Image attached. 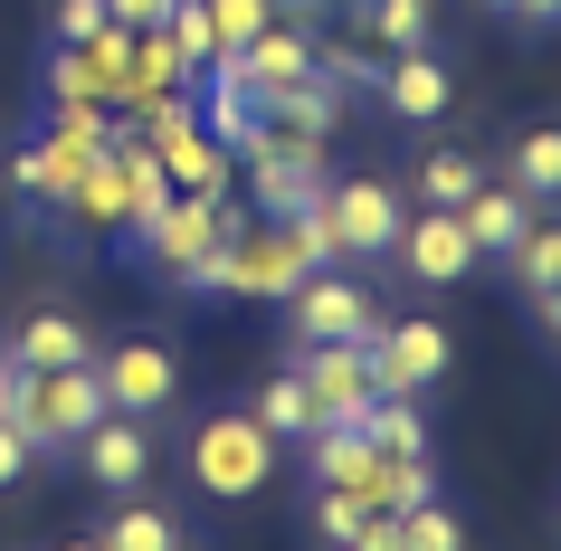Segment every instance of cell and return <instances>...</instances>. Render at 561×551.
<instances>
[{"instance_id": "7c38bea8", "label": "cell", "mask_w": 561, "mask_h": 551, "mask_svg": "<svg viewBox=\"0 0 561 551\" xmlns=\"http://www.w3.org/2000/svg\"><path fill=\"white\" fill-rule=\"evenodd\" d=\"M381 95H390V115H410V124H447L457 115V77H447L428 48H400V58L381 67Z\"/></svg>"}, {"instance_id": "4fadbf2b", "label": "cell", "mask_w": 561, "mask_h": 551, "mask_svg": "<svg viewBox=\"0 0 561 551\" xmlns=\"http://www.w3.org/2000/svg\"><path fill=\"white\" fill-rule=\"evenodd\" d=\"M524 219H533V200L514 191V181H476L467 200H457V229L476 238V257H504V248L524 238Z\"/></svg>"}, {"instance_id": "ba28073f", "label": "cell", "mask_w": 561, "mask_h": 551, "mask_svg": "<svg viewBox=\"0 0 561 551\" xmlns=\"http://www.w3.org/2000/svg\"><path fill=\"white\" fill-rule=\"evenodd\" d=\"M296 371H305V390H314V409L343 418V428H362L371 400H381V380H371V343H296Z\"/></svg>"}, {"instance_id": "4dcf8cb0", "label": "cell", "mask_w": 561, "mask_h": 551, "mask_svg": "<svg viewBox=\"0 0 561 551\" xmlns=\"http://www.w3.org/2000/svg\"><path fill=\"white\" fill-rule=\"evenodd\" d=\"M514 20H533V30H552V20H561V0H524Z\"/></svg>"}, {"instance_id": "484cf974", "label": "cell", "mask_w": 561, "mask_h": 551, "mask_svg": "<svg viewBox=\"0 0 561 551\" xmlns=\"http://www.w3.org/2000/svg\"><path fill=\"white\" fill-rule=\"evenodd\" d=\"M362 514H371V504H353V494H343V485H324V494H314V532H324L333 551H343V532H353Z\"/></svg>"}, {"instance_id": "f1b7e54d", "label": "cell", "mask_w": 561, "mask_h": 551, "mask_svg": "<svg viewBox=\"0 0 561 551\" xmlns=\"http://www.w3.org/2000/svg\"><path fill=\"white\" fill-rule=\"evenodd\" d=\"M30 457H38V447H30L20 428H10V418H0V494H10L20 475H30Z\"/></svg>"}, {"instance_id": "7a4b0ae2", "label": "cell", "mask_w": 561, "mask_h": 551, "mask_svg": "<svg viewBox=\"0 0 561 551\" xmlns=\"http://www.w3.org/2000/svg\"><path fill=\"white\" fill-rule=\"evenodd\" d=\"M248 229V209H238V191H172V200L152 209L144 229H134V248H144V266L162 276V286H181L191 266L219 248V238Z\"/></svg>"}, {"instance_id": "836d02e7", "label": "cell", "mask_w": 561, "mask_h": 551, "mask_svg": "<svg viewBox=\"0 0 561 551\" xmlns=\"http://www.w3.org/2000/svg\"><path fill=\"white\" fill-rule=\"evenodd\" d=\"M172 551H181V542H172Z\"/></svg>"}, {"instance_id": "9c48e42d", "label": "cell", "mask_w": 561, "mask_h": 551, "mask_svg": "<svg viewBox=\"0 0 561 551\" xmlns=\"http://www.w3.org/2000/svg\"><path fill=\"white\" fill-rule=\"evenodd\" d=\"M390 257H400V276H419V286H467L476 276V238L457 229V209L419 200L410 219H400V238H390Z\"/></svg>"}, {"instance_id": "e0dca14e", "label": "cell", "mask_w": 561, "mask_h": 551, "mask_svg": "<svg viewBox=\"0 0 561 551\" xmlns=\"http://www.w3.org/2000/svg\"><path fill=\"white\" fill-rule=\"evenodd\" d=\"M276 124H296V134H333V115H343V87L333 77H296V87H266L257 95Z\"/></svg>"}, {"instance_id": "7402d4cb", "label": "cell", "mask_w": 561, "mask_h": 551, "mask_svg": "<svg viewBox=\"0 0 561 551\" xmlns=\"http://www.w3.org/2000/svg\"><path fill=\"white\" fill-rule=\"evenodd\" d=\"M162 38H172V58L191 67V77H201V67L219 58V30H209V0H172V10H162Z\"/></svg>"}, {"instance_id": "52a82bcc", "label": "cell", "mask_w": 561, "mask_h": 551, "mask_svg": "<svg viewBox=\"0 0 561 551\" xmlns=\"http://www.w3.org/2000/svg\"><path fill=\"white\" fill-rule=\"evenodd\" d=\"M324 219H333V248H343V266H371L390 257V238H400V219H410V200L390 191V181H333L324 191Z\"/></svg>"}, {"instance_id": "5b68a950", "label": "cell", "mask_w": 561, "mask_h": 551, "mask_svg": "<svg viewBox=\"0 0 561 551\" xmlns=\"http://www.w3.org/2000/svg\"><path fill=\"white\" fill-rule=\"evenodd\" d=\"M447 361H457V333L428 323V314L371 333V380H381V400H419L428 380H447Z\"/></svg>"}, {"instance_id": "f546056e", "label": "cell", "mask_w": 561, "mask_h": 551, "mask_svg": "<svg viewBox=\"0 0 561 551\" xmlns=\"http://www.w3.org/2000/svg\"><path fill=\"white\" fill-rule=\"evenodd\" d=\"M105 10H115V30H162L172 0H105Z\"/></svg>"}, {"instance_id": "6da1fadb", "label": "cell", "mask_w": 561, "mask_h": 551, "mask_svg": "<svg viewBox=\"0 0 561 551\" xmlns=\"http://www.w3.org/2000/svg\"><path fill=\"white\" fill-rule=\"evenodd\" d=\"M266 485H276V437L257 428V409H209V418H191V494L248 504Z\"/></svg>"}, {"instance_id": "d6986e66", "label": "cell", "mask_w": 561, "mask_h": 551, "mask_svg": "<svg viewBox=\"0 0 561 551\" xmlns=\"http://www.w3.org/2000/svg\"><path fill=\"white\" fill-rule=\"evenodd\" d=\"M504 266H514V286H524V295L561 286V219H524V238L504 248Z\"/></svg>"}, {"instance_id": "4316f807", "label": "cell", "mask_w": 561, "mask_h": 551, "mask_svg": "<svg viewBox=\"0 0 561 551\" xmlns=\"http://www.w3.org/2000/svg\"><path fill=\"white\" fill-rule=\"evenodd\" d=\"M95 30H115V10H105V0H58V38H67V48L95 38Z\"/></svg>"}, {"instance_id": "ac0fdd59", "label": "cell", "mask_w": 561, "mask_h": 551, "mask_svg": "<svg viewBox=\"0 0 561 551\" xmlns=\"http://www.w3.org/2000/svg\"><path fill=\"white\" fill-rule=\"evenodd\" d=\"M362 10V30L381 38V58H400V48H428L438 38V10L428 0H353Z\"/></svg>"}, {"instance_id": "30bf717a", "label": "cell", "mask_w": 561, "mask_h": 551, "mask_svg": "<svg viewBox=\"0 0 561 551\" xmlns=\"http://www.w3.org/2000/svg\"><path fill=\"white\" fill-rule=\"evenodd\" d=\"M95 418H105V380H95V361H77V371H38V418H30L38 457H67Z\"/></svg>"}, {"instance_id": "3957f363", "label": "cell", "mask_w": 561, "mask_h": 551, "mask_svg": "<svg viewBox=\"0 0 561 551\" xmlns=\"http://www.w3.org/2000/svg\"><path fill=\"white\" fill-rule=\"evenodd\" d=\"M248 191H257L266 219H305V209L333 191V162H324V134H296V124H266L257 152H248Z\"/></svg>"}, {"instance_id": "8992f818", "label": "cell", "mask_w": 561, "mask_h": 551, "mask_svg": "<svg viewBox=\"0 0 561 551\" xmlns=\"http://www.w3.org/2000/svg\"><path fill=\"white\" fill-rule=\"evenodd\" d=\"M95 380H105V409H124V418H162V409L181 400V361H172V343H95Z\"/></svg>"}, {"instance_id": "44dd1931", "label": "cell", "mask_w": 561, "mask_h": 551, "mask_svg": "<svg viewBox=\"0 0 561 551\" xmlns=\"http://www.w3.org/2000/svg\"><path fill=\"white\" fill-rule=\"evenodd\" d=\"M476 181H485V162H476V152H457V144H438L428 162H419V200H428V209H457Z\"/></svg>"}, {"instance_id": "277c9868", "label": "cell", "mask_w": 561, "mask_h": 551, "mask_svg": "<svg viewBox=\"0 0 561 551\" xmlns=\"http://www.w3.org/2000/svg\"><path fill=\"white\" fill-rule=\"evenodd\" d=\"M286 323H296V343H371V333H381L371 286L343 276V266H314V276L286 295Z\"/></svg>"}, {"instance_id": "ffe728a7", "label": "cell", "mask_w": 561, "mask_h": 551, "mask_svg": "<svg viewBox=\"0 0 561 551\" xmlns=\"http://www.w3.org/2000/svg\"><path fill=\"white\" fill-rule=\"evenodd\" d=\"M95 542H105V551H172V542H181V523L162 514V504H115Z\"/></svg>"}, {"instance_id": "83f0119b", "label": "cell", "mask_w": 561, "mask_h": 551, "mask_svg": "<svg viewBox=\"0 0 561 551\" xmlns=\"http://www.w3.org/2000/svg\"><path fill=\"white\" fill-rule=\"evenodd\" d=\"M343 551H400V514H381V504H371V514L343 532Z\"/></svg>"}, {"instance_id": "2e32d148", "label": "cell", "mask_w": 561, "mask_h": 551, "mask_svg": "<svg viewBox=\"0 0 561 551\" xmlns=\"http://www.w3.org/2000/svg\"><path fill=\"white\" fill-rule=\"evenodd\" d=\"M504 181H514L524 200H561V124H533V134H514V162H504Z\"/></svg>"}, {"instance_id": "8fae6325", "label": "cell", "mask_w": 561, "mask_h": 551, "mask_svg": "<svg viewBox=\"0 0 561 551\" xmlns=\"http://www.w3.org/2000/svg\"><path fill=\"white\" fill-rule=\"evenodd\" d=\"M67 457L87 466L105 494H144V475H152V418H124V409H105V418H95V428L77 437Z\"/></svg>"}, {"instance_id": "9a60e30c", "label": "cell", "mask_w": 561, "mask_h": 551, "mask_svg": "<svg viewBox=\"0 0 561 551\" xmlns=\"http://www.w3.org/2000/svg\"><path fill=\"white\" fill-rule=\"evenodd\" d=\"M248 409H257V428L276 437V447H305V437L324 428V409H314V390H305V371H296V361H286V371L266 380V390H257Z\"/></svg>"}, {"instance_id": "d6a6232c", "label": "cell", "mask_w": 561, "mask_h": 551, "mask_svg": "<svg viewBox=\"0 0 561 551\" xmlns=\"http://www.w3.org/2000/svg\"><path fill=\"white\" fill-rule=\"evenodd\" d=\"M485 10H524V0H485Z\"/></svg>"}, {"instance_id": "1f68e13d", "label": "cell", "mask_w": 561, "mask_h": 551, "mask_svg": "<svg viewBox=\"0 0 561 551\" xmlns=\"http://www.w3.org/2000/svg\"><path fill=\"white\" fill-rule=\"evenodd\" d=\"M67 551H105V542H95V532H87V542H67Z\"/></svg>"}, {"instance_id": "5bb4252c", "label": "cell", "mask_w": 561, "mask_h": 551, "mask_svg": "<svg viewBox=\"0 0 561 551\" xmlns=\"http://www.w3.org/2000/svg\"><path fill=\"white\" fill-rule=\"evenodd\" d=\"M10 361H20V371H77V361H95V333H87L77 314H58V305H48V314L20 323Z\"/></svg>"}, {"instance_id": "603a6c76", "label": "cell", "mask_w": 561, "mask_h": 551, "mask_svg": "<svg viewBox=\"0 0 561 551\" xmlns=\"http://www.w3.org/2000/svg\"><path fill=\"white\" fill-rule=\"evenodd\" d=\"M362 437H371V447H390V457H428V418H419V400H371Z\"/></svg>"}, {"instance_id": "d4e9b609", "label": "cell", "mask_w": 561, "mask_h": 551, "mask_svg": "<svg viewBox=\"0 0 561 551\" xmlns=\"http://www.w3.org/2000/svg\"><path fill=\"white\" fill-rule=\"evenodd\" d=\"M266 20H276V0H209V30H219V48H248Z\"/></svg>"}, {"instance_id": "cb8c5ba5", "label": "cell", "mask_w": 561, "mask_h": 551, "mask_svg": "<svg viewBox=\"0 0 561 551\" xmlns=\"http://www.w3.org/2000/svg\"><path fill=\"white\" fill-rule=\"evenodd\" d=\"M400 551H467V523L438 494H419V504H400Z\"/></svg>"}]
</instances>
